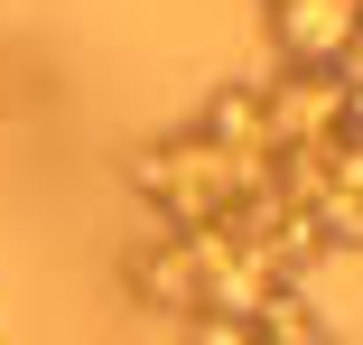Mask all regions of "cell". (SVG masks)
I'll return each mask as SVG.
<instances>
[{
	"label": "cell",
	"instance_id": "6",
	"mask_svg": "<svg viewBox=\"0 0 363 345\" xmlns=\"http://www.w3.org/2000/svg\"><path fill=\"white\" fill-rule=\"evenodd\" d=\"M186 345H252V327H233V317H186Z\"/></svg>",
	"mask_w": 363,
	"mask_h": 345
},
{
	"label": "cell",
	"instance_id": "4",
	"mask_svg": "<svg viewBox=\"0 0 363 345\" xmlns=\"http://www.w3.org/2000/svg\"><path fill=\"white\" fill-rule=\"evenodd\" d=\"M252 336H270V345H326L335 327L308 308V290H270V299H261V317H252Z\"/></svg>",
	"mask_w": 363,
	"mask_h": 345
},
{
	"label": "cell",
	"instance_id": "10",
	"mask_svg": "<svg viewBox=\"0 0 363 345\" xmlns=\"http://www.w3.org/2000/svg\"><path fill=\"white\" fill-rule=\"evenodd\" d=\"M326 345H354V336H326Z\"/></svg>",
	"mask_w": 363,
	"mask_h": 345
},
{
	"label": "cell",
	"instance_id": "8",
	"mask_svg": "<svg viewBox=\"0 0 363 345\" xmlns=\"http://www.w3.org/2000/svg\"><path fill=\"white\" fill-rule=\"evenodd\" d=\"M345 141H363V75H345Z\"/></svg>",
	"mask_w": 363,
	"mask_h": 345
},
{
	"label": "cell",
	"instance_id": "3",
	"mask_svg": "<svg viewBox=\"0 0 363 345\" xmlns=\"http://www.w3.org/2000/svg\"><path fill=\"white\" fill-rule=\"evenodd\" d=\"M121 290L150 308V317H196V261H186V243L177 234H140L130 252H121Z\"/></svg>",
	"mask_w": 363,
	"mask_h": 345
},
{
	"label": "cell",
	"instance_id": "11",
	"mask_svg": "<svg viewBox=\"0 0 363 345\" xmlns=\"http://www.w3.org/2000/svg\"><path fill=\"white\" fill-rule=\"evenodd\" d=\"M252 345H270V336H252Z\"/></svg>",
	"mask_w": 363,
	"mask_h": 345
},
{
	"label": "cell",
	"instance_id": "1",
	"mask_svg": "<svg viewBox=\"0 0 363 345\" xmlns=\"http://www.w3.org/2000/svg\"><path fill=\"white\" fill-rule=\"evenodd\" d=\"M354 75V65H345ZM345 75H308V65H279L261 84V112H270V150H317V141H345Z\"/></svg>",
	"mask_w": 363,
	"mask_h": 345
},
{
	"label": "cell",
	"instance_id": "9",
	"mask_svg": "<svg viewBox=\"0 0 363 345\" xmlns=\"http://www.w3.org/2000/svg\"><path fill=\"white\" fill-rule=\"evenodd\" d=\"M354 38H363V0H354Z\"/></svg>",
	"mask_w": 363,
	"mask_h": 345
},
{
	"label": "cell",
	"instance_id": "7",
	"mask_svg": "<svg viewBox=\"0 0 363 345\" xmlns=\"http://www.w3.org/2000/svg\"><path fill=\"white\" fill-rule=\"evenodd\" d=\"M335 196L363 205V141H335Z\"/></svg>",
	"mask_w": 363,
	"mask_h": 345
},
{
	"label": "cell",
	"instance_id": "2",
	"mask_svg": "<svg viewBox=\"0 0 363 345\" xmlns=\"http://www.w3.org/2000/svg\"><path fill=\"white\" fill-rule=\"evenodd\" d=\"M270 47L279 65H308V75H345L354 65V0H270Z\"/></svg>",
	"mask_w": 363,
	"mask_h": 345
},
{
	"label": "cell",
	"instance_id": "5",
	"mask_svg": "<svg viewBox=\"0 0 363 345\" xmlns=\"http://www.w3.org/2000/svg\"><path fill=\"white\" fill-rule=\"evenodd\" d=\"M298 215L317 224V252H363V205H354V196H335V187H326L317 205H298Z\"/></svg>",
	"mask_w": 363,
	"mask_h": 345
}]
</instances>
